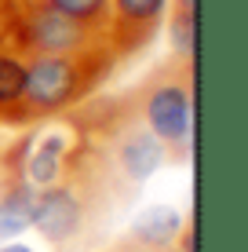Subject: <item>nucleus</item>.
I'll list each match as a JSON object with an SVG mask.
<instances>
[{
	"mask_svg": "<svg viewBox=\"0 0 248 252\" xmlns=\"http://www.w3.org/2000/svg\"><path fill=\"white\" fill-rule=\"evenodd\" d=\"M113 63L117 59L110 55V48L88 51V55H29L22 88V125L51 121L77 110L99 88Z\"/></svg>",
	"mask_w": 248,
	"mask_h": 252,
	"instance_id": "nucleus-1",
	"label": "nucleus"
},
{
	"mask_svg": "<svg viewBox=\"0 0 248 252\" xmlns=\"http://www.w3.org/2000/svg\"><path fill=\"white\" fill-rule=\"evenodd\" d=\"M132 114L172 158H186L193 146V63L172 59L153 69L132 95Z\"/></svg>",
	"mask_w": 248,
	"mask_h": 252,
	"instance_id": "nucleus-2",
	"label": "nucleus"
},
{
	"mask_svg": "<svg viewBox=\"0 0 248 252\" xmlns=\"http://www.w3.org/2000/svg\"><path fill=\"white\" fill-rule=\"evenodd\" d=\"M4 37L29 55H88L106 48L95 30L44 7L40 0H4Z\"/></svg>",
	"mask_w": 248,
	"mask_h": 252,
	"instance_id": "nucleus-3",
	"label": "nucleus"
},
{
	"mask_svg": "<svg viewBox=\"0 0 248 252\" xmlns=\"http://www.w3.org/2000/svg\"><path fill=\"white\" fill-rule=\"evenodd\" d=\"M102 139H106L102 158L110 161V168L117 172V179H121L124 187H132V190L142 187L153 172L168 161V150L161 146V139L135 114L117 117V125L110 128V132H102Z\"/></svg>",
	"mask_w": 248,
	"mask_h": 252,
	"instance_id": "nucleus-4",
	"label": "nucleus"
},
{
	"mask_svg": "<svg viewBox=\"0 0 248 252\" xmlns=\"http://www.w3.org/2000/svg\"><path fill=\"white\" fill-rule=\"evenodd\" d=\"M172 0H110L106 15V48L113 59H128L142 51L157 37L161 22L168 19Z\"/></svg>",
	"mask_w": 248,
	"mask_h": 252,
	"instance_id": "nucleus-5",
	"label": "nucleus"
},
{
	"mask_svg": "<svg viewBox=\"0 0 248 252\" xmlns=\"http://www.w3.org/2000/svg\"><path fill=\"white\" fill-rule=\"evenodd\" d=\"M73 150H77V128L73 125H51V128H40V132H29L22 179H29L37 190L55 183L66 172Z\"/></svg>",
	"mask_w": 248,
	"mask_h": 252,
	"instance_id": "nucleus-6",
	"label": "nucleus"
},
{
	"mask_svg": "<svg viewBox=\"0 0 248 252\" xmlns=\"http://www.w3.org/2000/svg\"><path fill=\"white\" fill-rule=\"evenodd\" d=\"M33 208H37V187L29 179H7L0 190V241H15L33 230Z\"/></svg>",
	"mask_w": 248,
	"mask_h": 252,
	"instance_id": "nucleus-7",
	"label": "nucleus"
},
{
	"mask_svg": "<svg viewBox=\"0 0 248 252\" xmlns=\"http://www.w3.org/2000/svg\"><path fill=\"white\" fill-rule=\"evenodd\" d=\"M22 88H26V55L11 40H0V121L22 125Z\"/></svg>",
	"mask_w": 248,
	"mask_h": 252,
	"instance_id": "nucleus-8",
	"label": "nucleus"
},
{
	"mask_svg": "<svg viewBox=\"0 0 248 252\" xmlns=\"http://www.w3.org/2000/svg\"><path fill=\"white\" fill-rule=\"evenodd\" d=\"M183 223L186 220L172 205H150L132 220L128 238L139 241V245H150V249H172V241H175V234L183 230Z\"/></svg>",
	"mask_w": 248,
	"mask_h": 252,
	"instance_id": "nucleus-9",
	"label": "nucleus"
},
{
	"mask_svg": "<svg viewBox=\"0 0 248 252\" xmlns=\"http://www.w3.org/2000/svg\"><path fill=\"white\" fill-rule=\"evenodd\" d=\"M44 7L66 15V19L95 30L99 37H106V15H110V0H40Z\"/></svg>",
	"mask_w": 248,
	"mask_h": 252,
	"instance_id": "nucleus-10",
	"label": "nucleus"
},
{
	"mask_svg": "<svg viewBox=\"0 0 248 252\" xmlns=\"http://www.w3.org/2000/svg\"><path fill=\"white\" fill-rule=\"evenodd\" d=\"M168 40H172L175 59L193 63V48H197V11H183V7H168Z\"/></svg>",
	"mask_w": 248,
	"mask_h": 252,
	"instance_id": "nucleus-11",
	"label": "nucleus"
},
{
	"mask_svg": "<svg viewBox=\"0 0 248 252\" xmlns=\"http://www.w3.org/2000/svg\"><path fill=\"white\" fill-rule=\"evenodd\" d=\"M168 252H197V227H193V216L183 223V230L175 234V241H172Z\"/></svg>",
	"mask_w": 248,
	"mask_h": 252,
	"instance_id": "nucleus-12",
	"label": "nucleus"
},
{
	"mask_svg": "<svg viewBox=\"0 0 248 252\" xmlns=\"http://www.w3.org/2000/svg\"><path fill=\"white\" fill-rule=\"evenodd\" d=\"M99 252H168V249H150V245H139V241H132L124 234V238H117V241H110L106 249H99Z\"/></svg>",
	"mask_w": 248,
	"mask_h": 252,
	"instance_id": "nucleus-13",
	"label": "nucleus"
},
{
	"mask_svg": "<svg viewBox=\"0 0 248 252\" xmlns=\"http://www.w3.org/2000/svg\"><path fill=\"white\" fill-rule=\"evenodd\" d=\"M0 252H33V249L22 245V241H4V245H0Z\"/></svg>",
	"mask_w": 248,
	"mask_h": 252,
	"instance_id": "nucleus-14",
	"label": "nucleus"
},
{
	"mask_svg": "<svg viewBox=\"0 0 248 252\" xmlns=\"http://www.w3.org/2000/svg\"><path fill=\"white\" fill-rule=\"evenodd\" d=\"M172 7H183V11H197V0H172Z\"/></svg>",
	"mask_w": 248,
	"mask_h": 252,
	"instance_id": "nucleus-15",
	"label": "nucleus"
}]
</instances>
